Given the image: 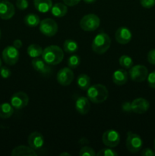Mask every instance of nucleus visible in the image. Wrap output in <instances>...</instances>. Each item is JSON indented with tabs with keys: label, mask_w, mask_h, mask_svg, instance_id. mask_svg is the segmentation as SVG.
Here are the masks:
<instances>
[{
	"label": "nucleus",
	"mask_w": 155,
	"mask_h": 156,
	"mask_svg": "<svg viewBox=\"0 0 155 156\" xmlns=\"http://www.w3.org/2000/svg\"><path fill=\"white\" fill-rule=\"evenodd\" d=\"M34 7L41 13H46L53 7L52 0H33Z\"/></svg>",
	"instance_id": "aec40b11"
},
{
	"label": "nucleus",
	"mask_w": 155,
	"mask_h": 156,
	"mask_svg": "<svg viewBox=\"0 0 155 156\" xmlns=\"http://www.w3.org/2000/svg\"><path fill=\"white\" fill-rule=\"evenodd\" d=\"M129 77L135 82H144L148 76V70L147 67L143 65H135L130 68Z\"/></svg>",
	"instance_id": "0eeeda50"
},
{
	"label": "nucleus",
	"mask_w": 155,
	"mask_h": 156,
	"mask_svg": "<svg viewBox=\"0 0 155 156\" xmlns=\"http://www.w3.org/2000/svg\"><path fill=\"white\" fill-rule=\"evenodd\" d=\"M97 155L98 156H115L118 155L115 151L112 150L111 149H103L97 152Z\"/></svg>",
	"instance_id": "c756f323"
},
{
	"label": "nucleus",
	"mask_w": 155,
	"mask_h": 156,
	"mask_svg": "<svg viewBox=\"0 0 155 156\" xmlns=\"http://www.w3.org/2000/svg\"><path fill=\"white\" fill-rule=\"evenodd\" d=\"M1 37H2V32L1 30H0V39H1Z\"/></svg>",
	"instance_id": "37998d69"
},
{
	"label": "nucleus",
	"mask_w": 155,
	"mask_h": 156,
	"mask_svg": "<svg viewBox=\"0 0 155 156\" xmlns=\"http://www.w3.org/2000/svg\"><path fill=\"white\" fill-rule=\"evenodd\" d=\"M60 156H63V155H68V156H70L71 155H70L69 153H67V152H62V153H61L60 155H59Z\"/></svg>",
	"instance_id": "ea45409f"
},
{
	"label": "nucleus",
	"mask_w": 155,
	"mask_h": 156,
	"mask_svg": "<svg viewBox=\"0 0 155 156\" xmlns=\"http://www.w3.org/2000/svg\"><path fill=\"white\" fill-rule=\"evenodd\" d=\"M2 1H8V0H2Z\"/></svg>",
	"instance_id": "c03bdc74"
},
{
	"label": "nucleus",
	"mask_w": 155,
	"mask_h": 156,
	"mask_svg": "<svg viewBox=\"0 0 155 156\" xmlns=\"http://www.w3.org/2000/svg\"><path fill=\"white\" fill-rule=\"evenodd\" d=\"M80 156H94L96 155L95 152L92 148L89 146H84L81 149L80 152H79Z\"/></svg>",
	"instance_id": "c85d7f7f"
},
{
	"label": "nucleus",
	"mask_w": 155,
	"mask_h": 156,
	"mask_svg": "<svg viewBox=\"0 0 155 156\" xmlns=\"http://www.w3.org/2000/svg\"><path fill=\"white\" fill-rule=\"evenodd\" d=\"M77 85L81 89L86 91L91 86V79L86 74L79 75L77 79Z\"/></svg>",
	"instance_id": "5701e85b"
},
{
	"label": "nucleus",
	"mask_w": 155,
	"mask_h": 156,
	"mask_svg": "<svg viewBox=\"0 0 155 156\" xmlns=\"http://www.w3.org/2000/svg\"><path fill=\"white\" fill-rule=\"evenodd\" d=\"M12 156H36L37 153L30 146H19L15 147L12 152Z\"/></svg>",
	"instance_id": "a211bd4d"
},
{
	"label": "nucleus",
	"mask_w": 155,
	"mask_h": 156,
	"mask_svg": "<svg viewBox=\"0 0 155 156\" xmlns=\"http://www.w3.org/2000/svg\"><path fill=\"white\" fill-rule=\"evenodd\" d=\"M153 149H154V152H155V140L153 141Z\"/></svg>",
	"instance_id": "a19ab883"
},
{
	"label": "nucleus",
	"mask_w": 155,
	"mask_h": 156,
	"mask_svg": "<svg viewBox=\"0 0 155 156\" xmlns=\"http://www.w3.org/2000/svg\"><path fill=\"white\" fill-rule=\"evenodd\" d=\"M97 1V0H84V2L86 3H88V4H91V3H94L95 2Z\"/></svg>",
	"instance_id": "58836bf2"
},
{
	"label": "nucleus",
	"mask_w": 155,
	"mask_h": 156,
	"mask_svg": "<svg viewBox=\"0 0 155 156\" xmlns=\"http://www.w3.org/2000/svg\"><path fill=\"white\" fill-rule=\"evenodd\" d=\"M40 31L45 36L51 37L55 36L58 31V24L52 18H45L40 22Z\"/></svg>",
	"instance_id": "423d86ee"
},
{
	"label": "nucleus",
	"mask_w": 155,
	"mask_h": 156,
	"mask_svg": "<svg viewBox=\"0 0 155 156\" xmlns=\"http://www.w3.org/2000/svg\"><path fill=\"white\" fill-rule=\"evenodd\" d=\"M126 146L129 152L131 153H136L139 152L143 146V142L141 136L132 132H128Z\"/></svg>",
	"instance_id": "39448f33"
},
{
	"label": "nucleus",
	"mask_w": 155,
	"mask_h": 156,
	"mask_svg": "<svg viewBox=\"0 0 155 156\" xmlns=\"http://www.w3.org/2000/svg\"><path fill=\"white\" fill-rule=\"evenodd\" d=\"M14 113V108L9 103H2L0 105V117L2 119L9 118Z\"/></svg>",
	"instance_id": "4be33fe9"
},
{
	"label": "nucleus",
	"mask_w": 155,
	"mask_h": 156,
	"mask_svg": "<svg viewBox=\"0 0 155 156\" xmlns=\"http://www.w3.org/2000/svg\"><path fill=\"white\" fill-rule=\"evenodd\" d=\"M15 9L13 4L9 1L0 2V18L3 20L11 19L15 15Z\"/></svg>",
	"instance_id": "dca6fc26"
},
{
	"label": "nucleus",
	"mask_w": 155,
	"mask_h": 156,
	"mask_svg": "<svg viewBox=\"0 0 155 156\" xmlns=\"http://www.w3.org/2000/svg\"><path fill=\"white\" fill-rule=\"evenodd\" d=\"M119 62L120 66L124 69H130L133 65L132 59L127 55H122V56H120V58L119 59Z\"/></svg>",
	"instance_id": "bb28decb"
},
{
	"label": "nucleus",
	"mask_w": 155,
	"mask_h": 156,
	"mask_svg": "<svg viewBox=\"0 0 155 156\" xmlns=\"http://www.w3.org/2000/svg\"><path fill=\"white\" fill-rule=\"evenodd\" d=\"M24 21L26 25L28 26V27H34L39 25L40 22V17L37 15L28 14V15L24 17Z\"/></svg>",
	"instance_id": "a878e982"
},
{
	"label": "nucleus",
	"mask_w": 155,
	"mask_h": 156,
	"mask_svg": "<svg viewBox=\"0 0 155 156\" xmlns=\"http://www.w3.org/2000/svg\"><path fill=\"white\" fill-rule=\"evenodd\" d=\"M81 0H63V2L67 6H74L77 5Z\"/></svg>",
	"instance_id": "e433bc0d"
},
{
	"label": "nucleus",
	"mask_w": 155,
	"mask_h": 156,
	"mask_svg": "<svg viewBox=\"0 0 155 156\" xmlns=\"http://www.w3.org/2000/svg\"><path fill=\"white\" fill-rule=\"evenodd\" d=\"M22 45H23V43H22V41H21V40L16 39V40H15V41H14L13 46L15 47V48L20 49L21 47H22Z\"/></svg>",
	"instance_id": "4c0bfd02"
},
{
	"label": "nucleus",
	"mask_w": 155,
	"mask_h": 156,
	"mask_svg": "<svg viewBox=\"0 0 155 156\" xmlns=\"http://www.w3.org/2000/svg\"><path fill=\"white\" fill-rule=\"evenodd\" d=\"M102 141L103 144L109 148L116 147L120 142V135L116 130L108 129L103 133L102 136Z\"/></svg>",
	"instance_id": "6e6552de"
},
{
	"label": "nucleus",
	"mask_w": 155,
	"mask_h": 156,
	"mask_svg": "<svg viewBox=\"0 0 155 156\" xmlns=\"http://www.w3.org/2000/svg\"><path fill=\"white\" fill-rule=\"evenodd\" d=\"M1 66H2V60L1 59H0V68H1Z\"/></svg>",
	"instance_id": "79ce46f5"
},
{
	"label": "nucleus",
	"mask_w": 155,
	"mask_h": 156,
	"mask_svg": "<svg viewBox=\"0 0 155 156\" xmlns=\"http://www.w3.org/2000/svg\"><path fill=\"white\" fill-rule=\"evenodd\" d=\"M81 63V58L78 55H71L68 59V66L71 69H75L80 65Z\"/></svg>",
	"instance_id": "cd10ccee"
},
{
	"label": "nucleus",
	"mask_w": 155,
	"mask_h": 156,
	"mask_svg": "<svg viewBox=\"0 0 155 156\" xmlns=\"http://www.w3.org/2000/svg\"><path fill=\"white\" fill-rule=\"evenodd\" d=\"M63 50L65 53L73 54L76 53L78 50V45L77 43L73 40L68 39L64 41L63 43Z\"/></svg>",
	"instance_id": "b1692460"
},
{
	"label": "nucleus",
	"mask_w": 155,
	"mask_h": 156,
	"mask_svg": "<svg viewBox=\"0 0 155 156\" xmlns=\"http://www.w3.org/2000/svg\"></svg>",
	"instance_id": "a18cd8bd"
},
{
	"label": "nucleus",
	"mask_w": 155,
	"mask_h": 156,
	"mask_svg": "<svg viewBox=\"0 0 155 156\" xmlns=\"http://www.w3.org/2000/svg\"><path fill=\"white\" fill-rule=\"evenodd\" d=\"M29 103V97L25 92L18 91L11 98V105L15 109L21 110L25 108Z\"/></svg>",
	"instance_id": "9b49d317"
},
{
	"label": "nucleus",
	"mask_w": 155,
	"mask_h": 156,
	"mask_svg": "<svg viewBox=\"0 0 155 156\" xmlns=\"http://www.w3.org/2000/svg\"><path fill=\"white\" fill-rule=\"evenodd\" d=\"M31 64L33 68L40 74L43 76H48L51 73L52 69L50 65L47 64L45 61L40 58H33L31 61Z\"/></svg>",
	"instance_id": "4468645a"
},
{
	"label": "nucleus",
	"mask_w": 155,
	"mask_h": 156,
	"mask_svg": "<svg viewBox=\"0 0 155 156\" xmlns=\"http://www.w3.org/2000/svg\"><path fill=\"white\" fill-rule=\"evenodd\" d=\"M141 155L143 156H154L155 155V152H153V150H152L150 148H147V149H144V150L141 152Z\"/></svg>",
	"instance_id": "c9c22d12"
},
{
	"label": "nucleus",
	"mask_w": 155,
	"mask_h": 156,
	"mask_svg": "<svg viewBox=\"0 0 155 156\" xmlns=\"http://www.w3.org/2000/svg\"><path fill=\"white\" fill-rule=\"evenodd\" d=\"M11 75H12V72L8 67L1 66V68H0V76L3 79H8V78L10 77Z\"/></svg>",
	"instance_id": "7c9ffc66"
},
{
	"label": "nucleus",
	"mask_w": 155,
	"mask_h": 156,
	"mask_svg": "<svg viewBox=\"0 0 155 156\" xmlns=\"http://www.w3.org/2000/svg\"><path fill=\"white\" fill-rule=\"evenodd\" d=\"M74 75L71 68L65 67L59 70L56 75V79L59 85L62 86H68L74 80Z\"/></svg>",
	"instance_id": "9d476101"
},
{
	"label": "nucleus",
	"mask_w": 155,
	"mask_h": 156,
	"mask_svg": "<svg viewBox=\"0 0 155 156\" xmlns=\"http://www.w3.org/2000/svg\"><path fill=\"white\" fill-rule=\"evenodd\" d=\"M87 96L90 101L96 104H100L104 102L109 96V91L106 86L101 84L90 86L87 90Z\"/></svg>",
	"instance_id": "f03ea898"
},
{
	"label": "nucleus",
	"mask_w": 155,
	"mask_h": 156,
	"mask_svg": "<svg viewBox=\"0 0 155 156\" xmlns=\"http://www.w3.org/2000/svg\"><path fill=\"white\" fill-rule=\"evenodd\" d=\"M64 58V52L56 45H51L43 50L42 59L50 66H56L60 63Z\"/></svg>",
	"instance_id": "f257e3e1"
},
{
	"label": "nucleus",
	"mask_w": 155,
	"mask_h": 156,
	"mask_svg": "<svg viewBox=\"0 0 155 156\" xmlns=\"http://www.w3.org/2000/svg\"><path fill=\"white\" fill-rule=\"evenodd\" d=\"M147 61L149 63L155 65V49L150 50L147 54Z\"/></svg>",
	"instance_id": "f704fd0d"
},
{
	"label": "nucleus",
	"mask_w": 155,
	"mask_h": 156,
	"mask_svg": "<svg viewBox=\"0 0 155 156\" xmlns=\"http://www.w3.org/2000/svg\"><path fill=\"white\" fill-rule=\"evenodd\" d=\"M111 39L106 33H100L94 38L92 42V50L97 54H103L109 49Z\"/></svg>",
	"instance_id": "7ed1b4c3"
},
{
	"label": "nucleus",
	"mask_w": 155,
	"mask_h": 156,
	"mask_svg": "<svg viewBox=\"0 0 155 156\" xmlns=\"http://www.w3.org/2000/svg\"><path fill=\"white\" fill-rule=\"evenodd\" d=\"M75 109L81 115H86L91 109L90 100L86 97H79L76 100Z\"/></svg>",
	"instance_id": "f3484780"
},
{
	"label": "nucleus",
	"mask_w": 155,
	"mask_h": 156,
	"mask_svg": "<svg viewBox=\"0 0 155 156\" xmlns=\"http://www.w3.org/2000/svg\"><path fill=\"white\" fill-rule=\"evenodd\" d=\"M115 38L119 44L124 45L130 42L132 38V34L128 27H121L115 31Z\"/></svg>",
	"instance_id": "2eb2a0df"
},
{
	"label": "nucleus",
	"mask_w": 155,
	"mask_h": 156,
	"mask_svg": "<svg viewBox=\"0 0 155 156\" xmlns=\"http://www.w3.org/2000/svg\"><path fill=\"white\" fill-rule=\"evenodd\" d=\"M27 143H28L29 146L34 149L35 151L41 150L44 144L43 136L37 131L32 132L29 135Z\"/></svg>",
	"instance_id": "f8f14e48"
},
{
	"label": "nucleus",
	"mask_w": 155,
	"mask_h": 156,
	"mask_svg": "<svg viewBox=\"0 0 155 156\" xmlns=\"http://www.w3.org/2000/svg\"><path fill=\"white\" fill-rule=\"evenodd\" d=\"M112 82L117 85H123L128 82V73L125 69H117L112 74Z\"/></svg>",
	"instance_id": "6ab92c4d"
},
{
	"label": "nucleus",
	"mask_w": 155,
	"mask_h": 156,
	"mask_svg": "<svg viewBox=\"0 0 155 156\" xmlns=\"http://www.w3.org/2000/svg\"><path fill=\"white\" fill-rule=\"evenodd\" d=\"M51 12L55 17L62 18L68 12V8H67V5L65 3L58 2L53 5L51 9Z\"/></svg>",
	"instance_id": "412c9836"
},
{
	"label": "nucleus",
	"mask_w": 155,
	"mask_h": 156,
	"mask_svg": "<svg viewBox=\"0 0 155 156\" xmlns=\"http://www.w3.org/2000/svg\"><path fill=\"white\" fill-rule=\"evenodd\" d=\"M141 6L145 9H150L155 5V0H140Z\"/></svg>",
	"instance_id": "72a5a7b5"
},
{
	"label": "nucleus",
	"mask_w": 155,
	"mask_h": 156,
	"mask_svg": "<svg viewBox=\"0 0 155 156\" xmlns=\"http://www.w3.org/2000/svg\"><path fill=\"white\" fill-rule=\"evenodd\" d=\"M43 49L40 45L36 44H30L27 49V53L29 56L31 58H37L42 56Z\"/></svg>",
	"instance_id": "393cba45"
},
{
	"label": "nucleus",
	"mask_w": 155,
	"mask_h": 156,
	"mask_svg": "<svg viewBox=\"0 0 155 156\" xmlns=\"http://www.w3.org/2000/svg\"><path fill=\"white\" fill-rule=\"evenodd\" d=\"M147 79L149 86L155 89V71L152 72L150 74H148Z\"/></svg>",
	"instance_id": "2f4dec72"
},
{
	"label": "nucleus",
	"mask_w": 155,
	"mask_h": 156,
	"mask_svg": "<svg viewBox=\"0 0 155 156\" xmlns=\"http://www.w3.org/2000/svg\"><path fill=\"white\" fill-rule=\"evenodd\" d=\"M149 108H150V104H149L148 101L142 98L135 99L131 103V110L135 114H144L146 111H148Z\"/></svg>",
	"instance_id": "ddd939ff"
},
{
	"label": "nucleus",
	"mask_w": 155,
	"mask_h": 156,
	"mask_svg": "<svg viewBox=\"0 0 155 156\" xmlns=\"http://www.w3.org/2000/svg\"><path fill=\"white\" fill-rule=\"evenodd\" d=\"M28 2L27 0H17L16 6L19 10H25L28 7Z\"/></svg>",
	"instance_id": "473e14b6"
},
{
	"label": "nucleus",
	"mask_w": 155,
	"mask_h": 156,
	"mask_svg": "<svg viewBox=\"0 0 155 156\" xmlns=\"http://www.w3.org/2000/svg\"><path fill=\"white\" fill-rule=\"evenodd\" d=\"M2 59L7 65L14 66L18 62L19 59L18 49L14 46H8L2 51Z\"/></svg>",
	"instance_id": "1a4fd4ad"
},
{
	"label": "nucleus",
	"mask_w": 155,
	"mask_h": 156,
	"mask_svg": "<svg viewBox=\"0 0 155 156\" xmlns=\"http://www.w3.org/2000/svg\"><path fill=\"white\" fill-rule=\"evenodd\" d=\"M100 20L97 15L88 14L84 15L80 21V27L85 31H94L99 27Z\"/></svg>",
	"instance_id": "20e7f679"
}]
</instances>
